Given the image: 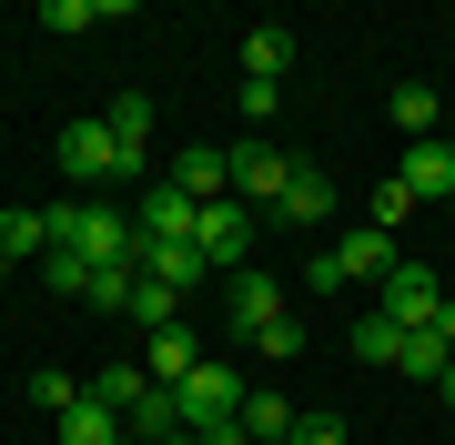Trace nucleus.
Segmentation results:
<instances>
[{
	"instance_id": "nucleus-1",
	"label": "nucleus",
	"mask_w": 455,
	"mask_h": 445,
	"mask_svg": "<svg viewBox=\"0 0 455 445\" xmlns=\"http://www.w3.org/2000/svg\"><path fill=\"white\" fill-rule=\"evenodd\" d=\"M51 243H61V253H82L92 274H142V223H132L122 203H101V193L51 203Z\"/></svg>"
},
{
	"instance_id": "nucleus-2",
	"label": "nucleus",
	"mask_w": 455,
	"mask_h": 445,
	"mask_svg": "<svg viewBox=\"0 0 455 445\" xmlns=\"http://www.w3.org/2000/svg\"><path fill=\"white\" fill-rule=\"evenodd\" d=\"M172 395H182V435H212V425H233V415H243V395H253V385H243V364L203 354L193 375L172 385Z\"/></svg>"
},
{
	"instance_id": "nucleus-3",
	"label": "nucleus",
	"mask_w": 455,
	"mask_h": 445,
	"mask_svg": "<svg viewBox=\"0 0 455 445\" xmlns=\"http://www.w3.org/2000/svg\"><path fill=\"white\" fill-rule=\"evenodd\" d=\"M193 253H203V264H223V274H243L253 264V203H203V213H193Z\"/></svg>"
},
{
	"instance_id": "nucleus-4",
	"label": "nucleus",
	"mask_w": 455,
	"mask_h": 445,
	"mask_svg": "<svg viewBox=\"0 0 455 445\" xmlns=\"http://www.w3.org/2000/svg\"><path fill=\"white\" fill-rule=\"evenodd\" d=\"M274 314H283V283L263 274V264H243V274L223 283V345H253V334L274 324Z\"/></svg>"
},
{
	"instance_id": "nucleus-5",
	"label": "nucleus",
	"mask_w": 455,
	"mask_h": 445,
	"mask_svg": "<svg viewBox=\"0 0 455 445\" xmlns=\"http://www.w3.org/2000/svg\"><path fill=\"white\" fill-rule=\"evenodd\" d=\"M435 304H445L435 264H395V274H385V294H374V314H395L405 334H425V324H435Z\"/></svg>"
},
{
	"instance_id": "nucleus-6",
	"label": "nucleus",
	"mask_w": 455,
	"mask_h": 445,
	"mask_svg": "<svg viewBox=\"0 0 455 445\" xmlns=\"http://www.w3.org/2000/svg\"><path fill=\"white\" fill-rule=\"evenodd\" d=\"M61 172H71V182H132V172H122V152H112V132H101V112L61 122Z\"/></svg>"
},
{
	"instance_id": "nucleus-7",
	"label": "nucleus",
	"mask_w": 455,
	"mask_h": 445,
	"mask_svg": "<svg viewBox=\"0 0 455 445\" xmlns=\"http://www.w3.org/2000/svg\"><path fill=\"white\" fill-rule=\"evenodd\" d=\"M283 152L274 142H233V203H263V213H274V203H283Z\"/></svg>"
},
{
	"instance_id": "nucleus-8",
	"label": "nucleus",
	"mask_w": 455,
	"mask_h": 445,
	"mask_svg": "<svg viewBox=\"0 0 455 445\" xmlns=\"http://www.w3.org/2000/svg\"><path fill=\"white\" fill-rule=\"evenodd\" d=\"M193 193H172V182H152L142 203H132V223H142V243H193Z\"/></svg>"
},
{
	"instance_id": "nucleus-9",
	"label": "nucleus",
	"mask_w": 455,
	"mask_h": 445,
	"mask_svg": "<svg viewBox=\"0 0 455 445\" xmlns=\"http://www.w3.org/2000/svg\"><path fill=\"white\" fill-rule=\"evenodd\" d=\"M334 264H344V283H374V294H385V274L405 264V253H395V233H374V223H355L334 243Z\"/></svg>"
},
{
	"instance_id": "nucleus-10",
	"label": "nucleus",
	"mask_w": 455,
	"mask_h": 445,
	"mask_svg": "<svg viewBox=\"0 0 455 445\" xmlns=\"http://www.w3.org/2000/svg\"><path fill=\"white\" fill-rule=\"evenodd\" d=\"M101 132H112V152H122V172L142 182V152H152V101H142V91L101 101Z\"/></svg>"
},
{
	"instance_id": "nucleus-11",
	"label": "nucleus",
	"mask_w": 455,
	"mask_h": 445,
	"mask_svg": "<svg viewBox=\"0 0 455 445\" xmlns=\"http://www.w3.org/2000/svg\"><path fill=\"white\" fill-rule=\"evenodd\" d=\"M193 364H203V334H193V324H163V334H142V375H152V385H182Z\"/></svg>"
},
{
	"instance_id": "nucleus-12",
	"label": "nucleus",
	"mask_w": 455,
	"mask_h": 445,
	"mask_svg": "<svg viewBox=\"0 0 455 445\" xmlns=\"http://www.w3.org/2000/svg\"><path fill=\"white\" fill-rule=\"evenodd\" d=\"M395 182L425 203V193H455V142L435 132V142H405V163H395Z\"/></svg>"
},
{
	"instance_id": "nucleus-13",
	"label": "nucleus",
	"mask_w": 455,
	"mask_h": 445,
	"mask_svg": "<svg viewBox=\"0 0 455 445\" xmlns=\"http://www.w3.org/2000/svg\"><path fill=\"white\" fill-rule=\"evenodd\" d=\"M344 345H355V364H385V375H395V364H405V345H415V334L405 324H395V314H355V334H344Z\"/></svg>"
},
{
	"instance_id": "nucleus-14",
	"label": "nucleus",
	"mask_w": 455,
	"mask_h": 445,
	"mask_svg": "<svg viewBox=\"0 0 455 445\" xmlns=\"http://www.w3.org/2000/svg\"><path fill=\"white\" fill-rule=\"evenodd\" d=\"M172 193H193V203H223L233 193V152H212V142H193L172 163Z\"/></svg>"
},
{
	"instance_id": "nucleus-15",
	"label": "nucleus",
	"mask_w": 455,
	"mask_h": 445,
	"mask_svg": "<svg viewBox=\"0 0 455 445\" xmlns=\"http://www.w3.org/2000/svg\"><path fill=\"white\" fill-rule=\"evenodd\" d=\"M122 425L142 435V445H172L182 435V395H172V385H142V395L122 405Z\"/></svg>"
},
{
	"instance_id": "nucleus-16",
	"label": "nucleus",
	"mask_w": 455,
	"mask_h": 445,
	"mask_svg": "<svg viewBox=\"0 0 455 445\" xmlns=\"http://www.w3.org/2000/svg\"><path fill=\"white\" fill-rule=\"evenodd\" d=\"M122 435H132V425H122V415L101 405V395H92V385H82V405L51 425V445H122Z\"/></svg>"
},
{
	"instance_id": "nucleus-17",
	"label": "nucleus",
	"mask_w": 455,
	"mask_h": 445,
	"mask_svg": "<svg viewBox=\"0 0 455 445\" xmlns=\"http://www.w3.org/2000/svg\"><path fill=\"white\" fill-rule=\"evenodd\" d=\"M51 253V213H31V203H0V264H41Z\"/></svg>"
},
{
	"instance_id": "nucleus-18",
	"label": "nucleus",
	"mask_w": 455,
	"mask_h": 445,
	"mask_svg": "<svg viewBox=\"0 0 455 445\" xmlns=\"http://www.w3.org/2000/svg\"><path fill=\"white\" fill-rule=\"evenodd\" d=\"M274 213H283V223H334V182L314 172V163H293V172H283V203H274Z\"/></svg>"
},
{
	"instance_id": "nucleus-19",
	"label": "nucleus",
	"mask_w": 455,
	"mask_h": 445,
	"mask_svg": "<svg viewBox=\"0 0 455 445\" xmlns=\"http://www.w3.org/2000/svg\"><path fill=\"white\" fill-rule=\"evenodd\" d=\"M385 112H395V132H405V142H435V122H445V91H435V82H405V91L385 101Z\"/></svg>"
},
{
	"instance_id": "nucleus-20",
	"label": "nucleus",
	"mask_w": 455,
	"mask_h": 445,
	"mask_svg": "<svg viewBox=\"0 0 455 445\" xmlns=\"http://www.w3.org/2000/svg\"><path fill=\"white\" fill-rule=\"evenodd\" d=\"M283 71H293V31H283V20L243 31V82H283Z\"/></svg>"
},
{
	"instance_id": "nucleus-21",
	"label": "nucleus",
	"mask_w": 455,
	"mask_h": 445,
	"mask_svg": "<svg viewBox=\"0 0 455 445\" xmlns=\"http://www.w3.org/2000/svg\"><path fill=\"white\" fill-rule=\"evenodd\" d=\"M142 274H152V283H172V294H193V283H212V264H203L193 243H142Z\"/></svg>"
},
{
	"instance_id": "nucleus-22",
	"label": "nucleus",
	"mask_w": 455,
	"mask_h": 445,
	"mask_svg": "<svg viewBox=\"0 0 455 445\" xmlns=\"http://www.w3.org/2000/svg\"><path fill=\"white\" fill-rule=\"evenodd\" d=\"M233 425H243L253 445H283V435H293V405H283V395H243V415H233Z\"/></svg>"
},
{
	"instance_id": "nucleus-23",
	"label": "nucleus",
	"mask_w": 455,
	"mask_h": 445,
	"mask_svg": "<svg viewBox=\"0 0 455 445\" xmlns=\"http://www.w3.org/2000/svg\"><path fill=\"white\" fill-rule=\"evenodd\" d=\"M51 31H92V20H132V0H41Z\"/></svg>"
},
{
	"instance_id": "nucleus-24",
	"label": "nucleus",
	"mask_w": 455,
	"mask_h": 445,
	"mask_svg": "<svg viewBox=\"0 0 455 445\" xmlns=\"http://www.w3.org/2000/svg\"><path fill=\"white\" fill-rule=\"evenodd\" d=\"M132 324H142V334H163V324H182V294H172V283H132Z\"/></svg>"
},
{
	"instance_id": "nucleus-25",
	"label": "nucleus",
	"mask_w": 455,
	"mask_h": 445,
	"mask_svg": "<svg viewBox=\"0 0 455 445\" xmlns=\"http://www.w3.org/2000/svg\"><path fill=\"white\" fill-rule=\"evenodd\" d=\"M31 405L51 415V425H61V415H71V405H82V385H71V375H61V364H41V375H31Z\"/></svg>"
},
{
	"instance_id": "nucleus-26",
	"label": "nucleus",
	"mask_w": 455,
	"mask_h": 445,
	"mask_svg": "<svg viewBox=\"0 0 455 445\" xmlns=\"http://www.w3.org/2000/svg\"><path fill=\"white\" fill-rule=\"evenodd\" d=\"M41 274H51V294H71V304H82V294H92V264H82V253H61V243H51V253H41Z\"/></svg>"
},
{
	"instance_id": "nucleus-27",
	"label": "nucleus",
	"mask_w": 455,
	"mask_h": 445,
	"mask_svg": "<svg viewBox=\"0 0 455 445\" xmlns=\"http://www.w3.org/2000/svg\"><path fill=\"white\" fill-rule=\"evenodd\" d=\"M142 385H152V375H142V364H101V375H92V395H101V405H112V415H122L132 395H142Z\"/></svg>"
},
{
	"instance_id": "nucleus-28",
	"label": "nucleus",
	"mask_w": 455,
	"mask_h": 445,
	"mask_svg": "<svg viewBox=\"0 0 455 445\" xmlns=\"http://www.w3.org/2000/svg\"><path fill=\"white\" fill-rule=\"evenodd\" d=\"M253 354H263V364H293V354H304V324H293V314H274V324L253 334Z\"/></svg>"
},
{
	"instance_id": "nucleus-29",
	"label": "nucleus",
	"mask_w": 455,
	"mask_h": 445,
	"mask_svg": "<svg viewBox=\"0 0 455 445\" xmlns=\"http://www.w3.org/2000/svg\"><path fill=\"white\" fill-rule=\"evenodd\" d=\"M445 364H455V354L435 345V334H415V345H405V364H395V375H415V385H435V375H445Z\"/></svg>"
},
{
	"instance_id": "nucleus-30",
	"label": "nucleus",
	"mask_w": 455,
	"mask_h": 445,
	"mask_svg": "<svg viewBox=\"0 0 455 445\" xmlns=\"http://www.w3.org/2000/svg\"><path fill=\"white\" fill-rule=\"evenodd\" d=\"M132 283H142V274H92V294H82V304H101V314H132Z\"/></svg>"
},
{
	"instance_id": "nucleus-31",
	"label": "nucleus",
	"mask_w": 455,
	"mask_h": 445,
	"mask_svg": "<svg viewBox=\"0 0 455 445\" xmlns=\"http://www.w3.org/2000/svg\"><path fill=\"white\" fill-rule=\"evenodd\" d=\"M405 203H415L405 182H374V213H364V223H374V233H395V223H405Z\"/></svg>"
},
{
	"instance_id": "nucleus-32",
	"label": "nucleus",
	"mask_w": 455,
	"mask_h": 445,
	"mask_svg": "<svg viewBox=\"0 0 455 445\" xmlns=\"http://www.w3.org/2000/svg\"><path fill=\"white\" fill-rule=\"evenodd\" d=\"M233 101H243V122H274V112H283V82H243Z\"/></svg>"
},
{
	"instance_id": "nucleus-33",
	"label": "nucleus",
	"mask_w": 455,
	"mask_h": 445,
	"mask_svg": "<svg viewBox=\"0 0 455 445\" xmlns=\"http://www.w3.org/2000/svg\"><path fill=\"white\" fill-rule=\"evenodd\" d=\"M293 445H344V415H304V425H293Z\"/></svg>"
},
{
	"instance_id": "nucleus-34",
	"label": "nucleus",
	"mask_w": 455,
	"mask_h": 445,
	"mask_svg": "<svg viewBox=\"0 0 455 445\" xmlns=\"http://www.w3.org/2000/svg\"><path fill=\"white\" fill-rule=\"evenodd\" d=\"M425 334H435V345H445V354H455V294H445V304H435V324H425Z\"/></svg>"
},
{
	"instance_id": "nucleus-35",
	"label": "nucleus",
	"mask_w": 455,
	"mask_h": 445,
	"mask_svg": "<svg viewBox=\"0 0 455 445\" xmlns=\"http://www.w3.org/2000/svg\"><path fill=\"white\" fill-rule=\"evenodd\" d=\"M203 445H253V435H243V425H212V435H203Z\"/></svg>"
},
{
	"instance_id": "nucleus-36",
	"label": "nucleus",
	"mask_w": 455,
	"mask_h": 445,
	"mask_svg": "<svg viewBox=\"0 0 455 445\" xmlns=\"http://www.w3.org/2000/svg\"><path fill=\"white\" fill-rule=\"evenodd\" d=\"M435 395H445V405H455V364H445V375H435Z\"/></svg>"
},
{
	"instance_id": "nucleus-37",
	"label": "nucleus",
	"mask_w": 455,
	"mask_h": 445,
	"mask_svg": "<svg viewBox=\"0 0 455 445\" xmlns=\"http://www.w3.org/2000/svg\"><path fill=\"white\" fill-rule=\"evenodd\" d=\"M172 445H203V435H172Z\"/></svg>"
},
{
	"instance_id": "nucleus-38",
	"label": "nucleus",
	"mask_w": 455,
	"mask_h": 445,
	"mask_svg": "<svg viewBox=\"0 0 455 445\" xmlns=\"http://www.w3.org/2000/svg\"><path fill=\"white\" fill-rule=\"evenodd\" d=\"M445 142H455V132H445Z\"/></svg>"
}]
</instances>
